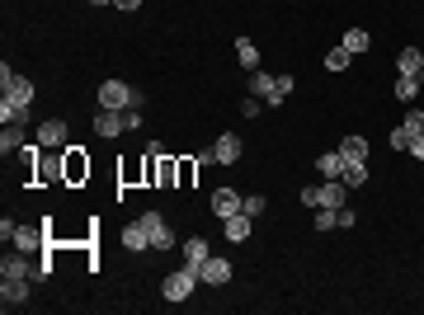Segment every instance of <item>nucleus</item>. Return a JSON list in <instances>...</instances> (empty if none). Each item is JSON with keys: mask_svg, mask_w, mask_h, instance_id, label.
I'll return each instance as SVG.
<instances>
[{"mask_svg": "<svg viewBox=\"0 0 424 315\" xmlns=\"http://www.w3.org/2000/svg\"><path fill=\"white\" fill-rule=\"evenodd\" d=\"M198 283H203V278H198V268H193V264H184L179 273H170V278L160 283V297H165V301H188Z\"/></svg>", "mask_w": 424, "mask_h": 315, "instance_id": "f257e3e1", "label": "nucleus"}, {"mask_svg": "<svg viewBox=\"0 0 424 315\" xmlns=\"http://www.w3.org/2000/svg\"><path fill=\"white\" fill-rule=\"evenodd\" d=\"M250 226H255V217L236 212V217H226V221H221V236L231 240V245H240V240H250Z\"/></svg>", "mask_w": 424, "mask_h": 315, "instance_id": "1a4fd4ad", "label": "nucleus"}, {"mask_svg": "<svg viewBox=\"0 0 424 315\" xmlns=\"http://www.w3.org/2000/svg\"><path fill=\"white\" fill-rule=\"evenodd\" d=\"M316 231H340V221H335V207H316Z\"/></svg>", "mask_w": 424, "mask_h": 315, "instance_id": "c85d7f7f", "label": "nucleus"}, {"mask_svg": "<svg viewBox=\"0 0 424 315\" xmlns=\"http://www.w3.org/2000/svg\"><path fill=\"white\" fill-rule=\"evenodd\" d=\"M0 123H29V109H24V104H10V99H0Z\"/></svg>", "mask_w": 424, "mask_h": 315, "instance_id": "5701e85b", "label": "nucleus"}, {"mask_svg": "<svg viewBox=\"0 0 424 315\" xmlns=\"http://www.w3.org/2000/svg\"><path fill=\"white\" fill-rule=\"evenodd\" d=\"M38 146H43V151H66V123L62 118H47V123L38 127Z\"/></svg>", "mask_w": 424, "mask_h": 315, "instance_id": "39448f33", "label": "nucleus"}, {"mask_svg": "<svg viewBox=\"0 0 424 315\" xmlns=\"http://www.w3.org/2000/svg\"><path fill=\"white\" fill-rule=\"evenodd\" d=\"M240 207H245V198H240L236 189H217V193H212V212H217L221 221H226V217H236Z\"/></svg>", "mask_w": 424, "mask_h": 315, "instance_id": "6e6552de", "label": "nucleus"}, {"mask_svg": "<svg viewBox=\"0 0 424 315\" xmlns=\"http://www.w3.org/2000/svg\"><path fill=\"white\" fill-rule=\"evenodd\" d=\"M392 146H396V151H410V132H406V127H396V132H392Z\"/></svg>", "mask_w": 424, "mask_h": 315, "instance_id": "2f4dec72", "label": "nucleus"}, {"mask_svg": "<svg viewBox=\"0 0 424 315\" xmlns=\"http://www.w3.org/2000/svg\"><path fill=\"white\" fill-rule=\"evenodd\" d=\"M401 127H406L410 137H424V113H420V109H410V113H406V123H401Z\"/></svg>", "mask_w": 424, "mask_h": 315, "instance_id": "c756f323", "label": "nucleus"}, {"mask_svg": "<svg viewBox=\"0 0 424 315\" xmlns=\"http://www.w3.org/2000/svg\"><path fill=\"white\" fill-rule=\"evenodd\" d=\"M38 245H47V231H33V226H19L15 231V250H38Z\"/></svg>", "mask_w": 424, "mask_h": 315, "instance_id": "a211bd4d", "label": "nucleus"}, {"mask_svg": "<svg viewBox=\"0 0 424 315\" xmlns=\"http://www.w3.org/2000/svg\"><path fill=\"white\" fill-rule=\"evenodd\" d=\"M240 212H245V217H259V212H264V198H245V207H240Z\"/></svg>", "mask_w": 424, "mask_h": 315, "instance_id": "72a5a7b5", "label": "nucleus"}, {"mask_svg": "<svg viewBox=\"0 0 424 315\" xmlns=\"http://www.w3.org/2000/svg\"><path fill=\"white\" fill-rule=\"evenodd\" d=\"M0 95L10 99V104H24V109H29V104H33V80L29 76H15L10 62H5V66H0Z\"/></svg>", "mask_w": 424, "mask_h": 315, "instance_id": "f03ea898", "label": "nucleus"}, {"mask_svg": "<svg viewBox=\"0 0 424 315\" xmlns=\"http://www.w3.org/2000/svg\"><path fill=\"white\" fill-rule=\"evenodd\" d=\"M415 95H420V76H401L396 80V99H401V104H410Z\"/></svg>", "mask_w": 424, "mask_h": 315, "instance_id": "393cba45", "label": "nucleus"}, {"mask_svg": "<svg viewBox=\"0 0 424 315\" xmlns=\"http://www.w3.org/2000/svg\"><path fill=\"white\" fill-rule=\"evenodd\" d=\"M170 179H174V165H170V160H160V165H156V184H170Z\"/></svg>", "mask_w": 424, "mask_h": 315, "instance_id": "473e14b6", "label": "nucleus"}, {"mask_svg": "<svg viewBox=\"0 0 424 315\" xmlns=\"http://www.w3.org/2000/svg\"><path fill=\"white\" fill-rule=\"evenodd\" d=\"M340 48H345V52H354V57H359V52H368V48H373V38H368V33H363V29H349L345 38H340Z\"/></svg>", "mask_w": 424, "mask_h": 315, "instance_id": "4be33fe9", "label": "nucleus"}, {"mask_svg": "<svg viewBox=\"0 0 424 315\" xmlns=\"http://www.w3.org/2000/svg\"><path fill=\"white\" fill-rule=\"evenodd\" d=\"M340 184H345V189H363V184H368V160H345Z\"/></svg>", "mask_w": 424, "mask_h": 315, "instance_id": "2eb2a0df", "label": "nucleus"}, {"mask_svg": "<svg viewBox=\"0 0 424 315\" xmlns=\"http://www.w3.org/2000/svg\"><path fill=\"white\" fill-rule=\"evenodd\" d=\"M269 90H274V76H264V71H250V95H255V99H269Z\"/></svg>", "mask_w": 424, "mask_h": 315, "instance_id": "bb28decb", "label": "nucleus"}, {"mask_svg": "<svg viewBox=\"0 0 424 315\" xmlns=\"http://www.w3.org/2000/svg\"><path fill=\"white\" fill-rule=\"evenodd\" d=\"M240 151H245V146H240V137H236V132H221L217 142H212L217 165H236V160H240Z\"/></svg>", "mask_w": 424, "mask_h": 315, "instance_id": "0eeeda50", "label": "nucleus"}, {"mask_svg": "<svg viewBox=\"0 0 424 315\" xmlns=\"http://www.w3.org/2000/svg\"><path fill=\"white\" fill-rule=\"evenodd\" d=\"M24 123H5V132H0V151L10 156V151H24Z\"/></svg>", "mask_w": 424, "mask_h": 315, "instance_id": "f3484780", "label": "nucleus"}, {"mask_svg": "<svg viewBox=\"0 0 424 315\" xmlns=\"http://www.w3.org/2000/svg\"><path fill=\"white\" fill-rule=\"evenodd\" d=\"M340 156H345V160H368V142H363V137H345Z\"/></svg>", "mask_w": 424, "mask_h": 315, "instance_id": "b1692460", "label": "nucleus"}, {"mask_svg": "<svg viewBox=\"0 0 424 315\" xmlns=\"http://www.w3.org/2000/svg\"><path fill=\"white\" fill-rule=\"evenodd\" d=\"M396 71H401V76H420L424 80V52L420 48H406L401 57H396Z\"/></svg>", "mask_w": 424, "mask_h": 315, "instance_id": "ddd939ff", "label": "nucleus"}, {"mask_svg": "<svg viewBox=\"0 0 424 315\" xmlns=\"http://www.w3.org/2000/svg\"><path fill=\"white\" fill-rule=\"evenodd\" d=\"M0 278H29V283H33V259H29L24 250H19V254H10V259L0 264Z\"/></svg>", "mask_w": 424, "mask_h": 315, "instance_id": "9d476101", "label": "nucleus"}, {"mask_svg": "<svg viewBox=\"0 0 424 315\" xmlns=\"http://www.w3.org/2000/svg\"><path fill=\"white\" fill-rule=\"evenodd\" d=\"M410 156H415V160H424V137H410Z\"/></svg>", "mask_w": 424, "mask_h": 315, "instance_id": "f704fd0d", "label": "nucleus"}, {"mask_svg": "<svg viewBox=\"0 0 424 315\" xmlns=\"http://www.w3.org/2000/svg\"><path fill=\"white\" fill-rule=\"evenodd\" d=\"M123 250H151V231H146L141 221L123 226Z\"/></svg>", "mask_w": 424, "mask_h": 315, "instance_id": "dca6fc26", "label": "nucleus"}, {"mask_svg": "<svg viewBox=\"0 0 424 315\" xmlns=\"http://www.w3.org/2000/svg\"><path fill=\"white\" fill-rule=\"evenodd\" d=\"M293 85H297L293 76H274V90H269V99H264V104H269V109H278L283 99L293 95Z\"/></svg>", "mask_w": 424, "mask_h": 315, "instance_id": "aec40b11", "label": "nucleus"}, {"mask_svg": "<svg viewBox=\"0 0 424 315\" xmlns=\"http://www.w3.org/2000/svg\"><path fill=\"white\" fill-rule=\"evenodd\" d=\"M118 132H123V113L118 109H104L94 118V137H118Z\"/></svg>", "mask_w": 424, "mask_h": 315, "instance_id": "4468645a", "label": "nucleus"}, {"mask_svg": "<svg viewBox=\"0 0 424 315\" xmlns=\"http://www.w3.org/2000/svg\"><path fill=\"white\" fill-rule=\"evenodd\" d=\"M349 57H354V52H345V48H330V52H326V71H345V66H349Z\"/></svg>", "mask_w": 424, "mask_h": 315, "instance_id": "cd10ccee", "label": "nucleus"}, {"mask_svg": "<svg viewBox=\"0 0 424 315\" xmlns=\"http://www.w3.org/2000/svg\"><path fill=\"white\" fill-rule=\"evenodd\" d=\"M198 278H203L207 287H226V283H231V264H226V259H212V254H207V259H203V268H198Z\"/></svg>", "mask_w": 424, "mask_h": 315, "instance_id": "423d86ee", "label": "nucleus"}, {"mask_svg": "<svg viewBox=\"0 0 424 315\" xmlns=\"http://www.w3.org/2000/svg\"><path fill=\"white\" fill-rule=\"evenodd\" d=\"M345 198H349V189L340 184V179H330V184L316 189V207H345Z\"/></svg>", "mask_w": 424, "mask_h": 315, "instance_id": "f8f14e48", "label": "nucleus"}, {"mask_svg": "<svg viewBox=\"0 0 424 315\" xmlns=\"http://www.w3.org/2000/svg\"><path fill=\"white\" fill-rule=\"evenodd\" d=\"M264 109H269V104H264V99H255V95H250V99H240V113H245V118H259Z\"/></svg>", "mask_w": 424, "mask_h": 315, "instance_id": "7c9ffc66", "label": "nucleus"}, {"mask_svg": "<svg viewBox=\"0 0 424 315\" xmlns=\"http://www.w3.org/2000/svg\"><path fill=\"white\" fill-rule=\"evenodd\" d=\"M236 62L245 66V71H259V48H255L250 38H236Z\"/></svg>", "mask_w": 424, "mask_h": 315, "instance_id": "6ab92c4d", "label": "nucleus"}, {"mask_svg": "<svg viewBox=\"0 0 424 315\" xmlns=\"http://www.w3.org/2000/svg\"><path fill=\"white\" fill-rule=\"evenodd\" d=\"M90 5H113V0H90Z\"/></svg>", "mask_w": 424, "mask_h": 315, "instance_id": "e433bc0d", "label": "nucleus"}, {"mask_svg": "<svg viewBox=\"0 0 424 315\" xmlns=\"http://www.w3.org/2000/svg\"><path fill=\"white\" fill-rule=\"evenodd\" d=\"M316 170L326 174V179H340V174H345V156H340V151H326V156L316 160Z\"/></svg>", "mask_w": 424, "mask_h": 315, "instance_id": "412c9836", "label": "nucleus"}, {"mask_svg": "<svg viewBox=\"0 0 424 315\" xmlns=\"http://www.w3.org/2000/svg\"><path fill=\"white\" fill-rule=\"evenodd\" d=\"M137 221L146 226V231H151V250H174V231L165 226V221H160V212H141Z\"/></svg>", "mask_w": 424, "mask_h": 315, "instance_id": "20e7f679", "label": "nucleus"}, {"mask_svg": "<svg viewBox=\"0 0 424 315\" xmlns=\"http://www.w3.org/2000/svg\"><path fill=\"white\" fill-rule=\"evenodd\" d=\"M99 104H104V109H132V104H137V90H132V85H123V80H104V85H99Z\"/></svg>", "mask_w": 424, "mask_h": 315, "instance_id": "7ed1b4c3", "label": "nucleus"}, {"mask_svg": "<svg viewBox=\"0 0 424 315\" xmlns=\"http://www.w3.org/2000/svg\"><path fill=\"white\" fill-rule=\"evenodd\" d=\"M0 301L5 306H24L29 301V278H5L0 283Z\"/></svg>", "mask_w": 424, "mask_h": 315, "instance_id": "9b49d317", "label": "nucleus"}, {"mask_svg": "<svg viewBox=\"0 0 424 315\" xmlns=\"http://www.w3.org/2000/svg\"><path fill=\"white\" fill-rule=\"evenodd\" d=\"M113 5H118V10H137L141 0H113Z\"/></svg>", "mask_w": 424, "mask_h": 315, "instance_id": "c9c22d12", "label": "nucleus"}, {"mask_svg": "<svg viewBox=\"0 0 424 315\" xmlns=\"http://www.w3.org/2000/svg\"><path fill=\"white\" fill-rule=\"evenodd\" d=\"M184 259H188V264H203V259H207V240L203 236L184 240Z\"/></svg>", "mask_w": 424, "mask_h": 315, "instance_id": "a878e982", "label": "nucleus"}]
</instances>
